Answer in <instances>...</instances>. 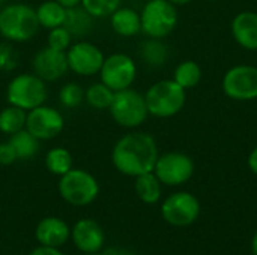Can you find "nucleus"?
Wrapping results in <instances>:
<instances>
[{"label":"nucleus","mask_w":257,"mask_h":255,"mask_svg":"<svg viewBox=\"0 0 257 255\" xmlns=\"http://www.w3.org/2000/svg\"><path fill=\"white\" fill-rule=\"evenodd\" d=\"M160 156L155 138L143 131L131 129L122 135L111 149V164L123 176L137 177L154 171Z\"/></svg>","instance_id":"nucleus-1"},{"label":"nucleus","mask_w":257,"mask_h":255,"mask_svg":"<svg viewBox=\"0 0 257 255\" xmlns=\"http://www.w3.org/2000/svg\"><path fill=\"white\" fill-rule=\"evenodd\" d=\"M39 29L36 11L30 5L11 2L0 8V36L6 42H29L38 35Z\"/></svg>","instance_id":"nucleus-2"},{"label":"nucleus","mask_w":257,"mask_h":255,"mask_svg":"<svg viewBox=\"0 0 257 255\" xmlns=\"http://www.w3.org/2000/svg\"><path fill=\"white\" fill-rule=\"evenodd\" d=\"M145 101L149 116L157 119H170L184 110L187 104V90L172 78L160 80L146 90Z\"/></svg>","instance_id":"nucleus-3"},{"label":"nucleus","mask_w":257,"mask_h":255,"mask_svg":"<svg viewBox=\"0 0 257 255\" xmlns=\"http://www.w3.org/2000/svg\"><path fill=\"white\" fill-rule=\"evenodd\" d=\"M48 99L47 81L39 78L33 72L17 74L11 78L6 87V101L11 105L30 111Z\"/></svg>","instance_id":"nucleus-4"},{"label":"nucleus","mask_w":257,"mask_h":255,"mask_svg":"<svg viewBox=\"0 0 257 255\" xmlns=\"http://www.w3.org/2000/svg\"><path fill=\"white\" fill-rule=\"evenodd\" d=\"M57 191L68 204L84 207L98 198L99 183L92 173L83 168H71L66 174L59 177Z\"/></svg>","instance_id":"nucleus-5"},{"label":"nucleus","mask_w":257,"mask_h":255,"mask_svg":"<svg viewBox=\"0 0 257 255\" xmlns=\"http://www.w3.org/2000/svg\"><path fill=\"white\" fill-rule=\"evenodd\" d=\"M178 20V6L169 0H148L140 11L142 33L146 38H167L176 29Z\"/></svg>","instance_id":"nucleus-6"},{"label":"nucleus","mask_w":257,"mask_h":255,"mask_svg":"<svg viewBox=\"0 0 257 255\" xmlns=\"http://www.w3.org/2000/svg\"><path fill=\"white\" fill-rule=\"evenodd\" d=\"M108 113L114 123L125 129L140 128L149 116L145 95L134 90L133 87L114 92Z\"/></svg>","instance_id":"nucleus-7"},{"label":"nucleus","mask_w":257,"mask_h":255,"mask_svg":"<svg viewBox=\"0 0 257 255\" xmlns=\"http://www.w3.org/2000/svg\"><path fill=\"white\" fill-rule=\"evenodd\" d=\"M200 201L188 191H178L170 194L161 204L163 219L176 228H185L193 225L200 216Z\"/></svg>","instance_id":"nucleus-8"},{"label":"nucleus","mask_w":257,"mask_h":255,"mask_svg":"<svg viewBox=\"0 0 257 255\" xmlns=\"http://www.w3.org/2000/svg\"><path fill=\"white\" fill-rule=\"evenodd\" d=\"M223 93L236 102H251L257 99V66L235 65L226 71L221 80Z\"/></svg>","instance_id":"nucleus-9"},{"label":"nucleus","mask_w":257,"mask_h":255,"mask_svg":"<svg viewBox=\"0 0 257 255\" xmlns=\"http://www.w3.org/2000/svg\"><path fill=\"white\" fill-rule=\"evenodd\" d=\"M99 81L108 86L113 92L133 87L137 78V63L125 53H113L105 56L99 69Z\"/></svg>","instance_id":"nucleus-10"},{"label":"nucleus","mask_w":257,"mask_h":255,"mask_svg":"<svg viewBox=\"0 0 257 255\" xmlns=\"http://www.w3.org/2000/svg\"><path fill=\"white\" fill-rule=\"evenodd\" d=\"M196 165L190 155L184 152H166L160 153L154 173L163 183V186H181L185 185L194 174Z\"/></svg>","instance_id":"nucleus-11"},{"label":"nucleus","mask_w":257,"mask_h":255,"mask_svg":"<svg viewBox=\"0 0 257 255\" xmlns=\"http://www.w3.org/2000/svg\"><path fill=\"white\" fill-rule=\"evenodd\" d=\"M105 56L102 50L96 44L90 41H84V39L74 41L72 45L66 51L69 71L84 78L99 74Z\"/></svg>","instance_id":"nucleus-12"},{"label":"nucleus","mask_w":257,"mask_h":255,"mask_svg":"<svg viewBox=\"0 0 257 255\" xmlns=\"http://www.w3.org/2000/svg\"><path fill=\"white\" fill-rule=\"evenodd\" d=\"M26 129L39 141L54 140L65 129V117L56 107L42 104L27 111Z\"/></svg>","instance_id":"nucleus-13"},{"label":"nucleus","mask_w":257,"mask_h":255,"mask_svg":"<svg viewBox=\"0 0 257 255\" xmlns=\"http://www.w3.org/2000/svg\"><path fill=\"white\" fill-rule=\"evenodd\" d=\"M30 66H32V72L47 83L60 80L69 71L66 53L53 50L48 45L39 48L33 54Z\"/></svg>","instance_id":"nucleus-14"},{"label":"nucleus","mask_w":257,"mask_h":255,"mask_svg":"<svg viewBox=\"0 0 257 255\" xmlns=\"http://www.w3.org/2000/svg\"><path fill=\"white\" fill-rule=\"evenodd\" d=\"M71 237L75 248L83 254H98L105 243L102 227L90 218L77 221L71 230Z\"/></svg>","instance_id":"nucleus-15"},{"label":"nucleus","mask_w":257,"mask_h":255,"mask_svg":"<svg viewBox=\"0 0 257 255\" xmlns=\"http://www.w3.org/2000/svg\"><path fill=\"white\" fill-rule=\"evenodd\" d=\"M230 33L241 48L248 51H257V12H238L230 23Z\"/></svg>","instance_id":"nucleus-16"},{"label":"nucleus","mask_w":257,"mask_h":255,"mask_svg":"<svg viewBox=\"0 0 257 255\" xmlns=\"http://www.w3.org/2000/svg\"><path fill=\"white\" fill-rule=\"evenodd\" d=\"M35 236L38 243L42 246L60 248L71 237V228L63 219L56 216H47L41 219L36 225Z\"/></svg>","instance_id":"nucleus-17"},{"label":"nucleus","mask_w":257,"mask_h":255,"mask_svg":"<svg viewBox=\"0 0 257 255\" xmlns=\"http://www.w3.org/2000/svg\"><path fill=\"white\" fill-rule=\"evenodd\" d=\"M111 30L120 38H133L142 33L140 12L128 6H119L110 17Z\"/></svg>","instance_id":"nucleus-18"},{"label":"nucleus","mask_w":257,"mask_h":255,"mask_svg":"<svg viewBox=\"0 0 257 255\" xmlns=\"http://www.w3.org/2000/svg\"><path fill=\"white\" fill-rule=\"evenodd\" d=\"M95 18L81 6L66 8V17L63 21V27L68 29V32L74 36V39H81L87 36L93 27Z\"/></svg>","instance_id":"nucleus-19"},{"label":"nucleus","mask_w":257,"mask_h":255,"mask_svg":"<svg viewBox=\"0 0 257 255\" xmlns=\"http://www.w3.org/2000/svg\"><path fill=\"white\" fill-rule=\"evenodd\" d=\"M140 59L149 68H161L167 63L170 51L164 39L146 38L139 48Z\"/></svg>","instance_id":"nucleus-20"},{"label":"nucleus","mask_w":257,"mask_h":255,"mask_svg":"<svg viewBox=\"0 0 257 255\" xmlns=\"http://www.w3.org/2000/svg\"><path fill=\"white\" fill-rule=\"evenodd\" d=\"M134 191L145 204H157L163 197V183L154 171L134 177Z\"/></svg>","instance_id":"nucleus-21"},{"label":"nucleus","mask_w":257,"mask_h":255,"mask_svg":"<svg viewBox=\"0 0 257 255\" xmlns=\"http://www.w3.org/2000/svg\"><path fill=\"white\" fill-rule=\"evenodd\" d=\"M36 18L41 26V29L51 30L54 27L63 26L65 17H66V8L60 5L56 0H44L38 5Z\"/></svg>","instance_id":"nucleus-22"},{"label":"nucleus","mask_w":257,"mask_h":255,"mask_svg":"<svg viewBox=\"0 0 257 255\" xmlns=\"http://www.w3.org/2000/svg\"><path fill=\"white\" fill-rule=\"evenodd\" d=\"M8 141L12 144L18 161H29L35 158L41 147V141L36 137H33L26 128L9 135Z\"/></svg>","instance_id":"nucleus-23"},{"label":"nucleus","mask_w":257,"mask_h":255,"mask_svg":"<svg viewBox=\"0 0 257 255\" xmlns=\"http://www.w3.org/2000/svg\"><path fill=\"white\" fill-rule=\"evenodd\" d=\"M113 98H114V92L102 81L92 83L84 89V102L90 108L98 111L108 110L113 102Z\"/></svg>","instance_id":"nucleus-24"},{"label":"nucleus","mask_w":257,"mask_h":255,"mask_svg":"<svg viewBox=\"0 0 257 255\" xmlns=\"http://www.w3.org/2000/svg\"><path fill=\"white\" fill-rule=\"evenodd\" d=\"M45 168L54 176H63L71 168H74V156L72 153L62 146H56L50 149L45 155Z\"/></svg>","instance_id":"nucleus-25"},{"label":"nucleus","mask_w":257,"mask_h":255,"mask_svg":"<svg viewBox=\"0 0 257 255\" xmlns=\"http://www.w3.org/2000/svg\"><path fill=\"white\" fill-rule=\"evenodd\" d=\"M202 75H203L202 68L197 62L184 60L175 68L172 80L176 81L182 89H185L188 92V90L194 89L196 86H199V83L202 81Z\"/></svg>","instance_id":"nucleus-26"},{"label":"nucleus","mask_w":257,"mask_h":255,"mask_svg":"<svg viewBox=\"0 0 257 255\" xmlns=\"http://www.w3.org/2000/svg\"><path fill=\"white\" fill-rule=\"evenodd\" d=\"M27 111L15 105L8 104L0 110V132L5 135H12L26 128Z\"/></svg>","instance_id":"nucleus-27"},{"label":"nucleus","mask_w":257,"mask_h":255,"mask_svg":"<svg viewBox=\"0 0 257 255\" xmlns=\"http://www.w3.org/2000/svg\"><path fill=\"white\" fill-rule=\"evenodd\" d=\"M57 98H59V104L63 108L68 110L78 108L84 102V87L75 81H68L59 89Z\"/></svg>","instance_id":"nucleus-28"},{"label":"nucleus","mask_w":257,"mask_h":255,"mask_svg":"<svg viewBox=\"0 0 257 255\" xmlns=\"http://www.w3.org/2000/svg\"><path fill=\"white\" fill-rule=\"evenodd\" d=\"M95 20L108 18L119 6L122 0H81L80 3Z\"/></svg>","instance_id":"nucleus-29"},{"label":"nucleus","mask_w":257,"mask_h":255,"mask_svg":"<svg viewBox=\"0 0 257 255\" xmlns=\"http://www.w3.org/2000/svg\"><path fill=\"white\" fill-rule=\"evenodd\" d=\"M72 42H74V36L68 32L66 27L59 26V27H54V29L48 30L47 45L50 48L62 51V53H66L68 48L72 45Z\"/></svg>","instance_id":"nucleus-30"},{"label":"nucleus","mask_w":257,"mask_h":255,"mask_svg":"<svg viewBox=\"0 0 257 255\" xmlns=\"http://www.w3.org/2000/svg\"><path fill=\"white\" fill-rule=\"evenodd\" d=\"M18 65V54L11 42L0 44V72H11Z\"/></svg>","instance_id":"nucleus-31"},{"label":"nucleus","mask_w":257,"mask_h":255,"mask_svg":"<svg viewBox=\"0 0 257 255\" xmlns=\"http://www.w3.org/2000/svg\"><path fill=\"white\" fill-rule=\"evenodd\" d=\"M17 153L9 141H2L0 143V165H12L17 162Z\"/></svg>","instance_id":"nucleus-32"},{"label":"nucleus","mask_w":257,"mask_h":255,"mask_svg":"<svg viewBox=\"0 0 257 255\" xmlns=\"http://www.w3.org/2000/svg\"><path fill=\"white\" fill-rule=\"evenodd\" d=\"M29 255H65L59 248H51V246H42L39 245L35 248Z\"/></svg>","instance_id":"nucleus-33"},{"label":"nucleus","mask_w":257,"mask_h":255,"mask_svg":"<svg viewBox=\"0 0 257 255\" xmlns=\"http://www.w3.org/2000/svg\"><path fill=\"white\" fill-rule=\"evenodd\" d=\"M247 165H248L250 171L254 176H257V146L253 147V150L248 153V156H247Z\"/></svg>","instance_id":"nucleus-34"},{"label":"nucleus","mask_w":257,"mask_h":255,"mask_svg":"<svg viewBox=\"0 0 257 255\" xmlns=\"http://www.w3.org/2000/svg\"><path fill=\"white\" fill-rule=\"evenodd\" d=\"M56 2H59L65 8H74V6H78L81 3V0H56Z\"/></svg>","instance_id":"nucleus-35"},{"label":"nucleus","mask_w":257,"mask_h":255,"mask_svg":"<svg viewBox=\"0 0 257 255\" xmlns=\"http://www.w3.org/2000/svg\"><path fill=\"white\" fill-rule=\"evenodd\" d=\"M251 254L257 255V230L253 234V239H251Z\"/></svg>","instance_id":"nucleus-36"},{"label":"nucleus","mask_w":257,"mask_h":255,"mask_svg":"<svg viewBox=\"0 0 257 255\" xmlns=\"http://www.w3.org/2000/svg\"><path fill=\"white\" fill-rule=\"evenodd\" d=\"M170 3H173L175 6H185L188 3H191L193 0H169Z\"/></svg>","instance_id":"nucleus-37"},{"label":"nucleus","mask_w":257,"mask_h":255,"mask_svg":"<svg viewBox=\"0 0 257 255\" xmlns=\"http://www.w3.org/2000/svg\"><path fill=\"white\" fill-rule=\"evenodd\" d=\"M84 255H101V254H99V252H98V254H84Z\"/></svg>","instance_id":"nucleus-38"}]
</instances>
